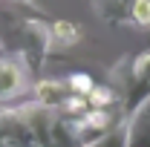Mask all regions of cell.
<instances>
[{"label": "cell", "instance_id": "obj_6", "mask_svg": "<svg viewBox=\"0 0 150 147\" xmlns=\"http://www.w3.org/2000/svg\"><path fill=\"white\" fill-rule=\"evenodd\" d=\"M130 6L133 0H93L95 15L110 26H127L130 23Z\"/></svg>", "mask_w": 150, "mask_h": 147}, {"label": "cell", "instance_id": "obj_13", "mask_svg": "<svg viewBox=\"0 0 150 147\" xmlns=\"http://www.w3.org/2000/svg\"><path fill=\"white\" fill-rule=\"evenodd\" d=\"M93 147H127V121H121V124H115V127Z\"/></svg>", "mask_w": 150, "mask_h": 147}, {"label": "cell", "instance_id": "obj_10", "mask_svg": "<svg viewBox=\"0 0 150 147\" xmlns=\"http://www.w3.org/2000/svg\"><path fill=\"white\" fill-rule=\"evenodd\" d=\"M87 101H90V110H110V107L121 104V92L110 84H95L93 92L87 95Z\"/></svg>", "mask_w": 150, "mask_h": 147}, {"label": "cell", "instance_id": "obj_5", "mask_svg": "<svg viewBox=\"0 0 150 147\" xmlns=\"http://www.w3.org/2000/svg\"><path fill=\"white\" fill-rule=\"evenodd\" d=\"M29 95H32L35 104H40V107H46V110H55L58 112L61 107H64L69 90H67V84L58 81V78H38V81H32Z\"/></svg>", "mask_w": 150, "mask_h": 147}, {"label": "cell", "instance_id": "obj_3", "mask_svg": "<svg viewBox=\"0 0 150 147\" xmlns=\"http://www.w3.org/2000/svg\"><path fill=\"white\" fill-rule=\"evenodd\" d=\"M32 90V75L26 64L15 55H0V107L20 104L23 95Z\"/></svg>", "mask_w": 150, "mask_h": 147}, {"label": "cell", "instance_id": "obj_15", "mask_svg": "<svg viewBox=\"0 0 150 147\" xmlns=\"http://www.w3.org/2000/svg\"><path fill=\"white\" fill-rule=\"evenodd\" d=\"M0 3H3V0H0Z\"/></svg>", "mask_w": 150, "mask_h": 147}, {"label": "cell", "instance_id": "obj_14", "mask_svg": "<svg viewBox=\"0 0 150 147\" xmlns=\"http://www.w3.org/2000/svg\"><path fill=\"white\" fill-rule=\"evenodd\" d=\"M12 3H20V6H32L35 0H12Z\"/></svg>", "mask_w": 150, "mask_h": 147}, {"label": "cell", "instance_id": "obj_4", "mask_svg": "<svg viewBox=\"0 0 150 147\" xmlns=\"http://www.w3.org/2000/svg\"><path fill=\"white\" fill-rule=\"evenodd\" d=\"M0 147H40L20 104L0 107Z\"/></svg>", "mask_w": 150, "mask_h": 147}, {"label": "cell", "instance_id": "obj_11", "mask_svg": "<svg viewBox=\"0 0 150 147\" xmlns=\"http://www.w3.org/2000/svg\"><path fill=\"white\" fill-rule=\"evenodd\" d=\"M95 87V81H93V75L87 72V69H78V72H69L67 75V90L72 92V95H90Z\"/></svg>", "mask_w": 150, "mask_h": 147}, {"label": "cell", "instance_id": "obj_12", "mask_svg": "<svg viewBox=\"0 0 150 147\" xmlns=\"http://www.w3.org/2000/svg\"><path fill=\"white\" fill-rule=\"evenodd\" d=\"M130 26H136V29H150V0H133Z\"/></svg>", "mask_w": 150, "mask_h": 147}, {"label": "cell", "instance_id": "obj_7", "mask_svg": "<svg viewBox=\"0 0 150 147\" xmlns=\"http://www.w3.org/2000/svg\"><path fill=\"white\" fill-rule=\"evenodd\" d=\"M49 37H52V52L55 49H69V46H78L81 43V26L72 23V20H49Z\"/></svg>", "mask_w": 150, "mask_h": 147}, {"label": "cell", "instance_id": "obj_8", "mask_svg": "<svg viewBox=\"0 0 150 147\" xmlns=\"http://www.w3.org/2000/svg\"><path fill=\"white\" fill-rule=\"evenodd\" d=\"M127 147H150V101L127 121Z\"/></svg>", "mask_w": 150, "mask_h": 147}, {"label": "cell", "instance_id": "obj_1", "mask_svg": "<svg viewBox=\"0 0 150 147\" xmlns=\"http://www.w3.org/2000/svg\"><path fill=\"white\" fill-rule=\"evenodd\" d=\"M0 52L20 58L29 75L40 72V66L52 55L49 20L29 12V6L3 0L0 3Z\"/></svg>", "mask_w": 150, "mask_h": 147}, {"label": "cell", "instance_id": "obj_9", "mask_svg": "<svg viewBox=\"0 0 150 147\" xmlns=\"http://www.w3.org/2000/svg\"><path fill=\"white\" fill-rule=\"evenodd\" d=\"M49 147H81V139H78L75 121H72V118H67L64 112H55L52 136H49Z\"/></svg>", "mask_w": 150, "mask_h": 147}, {"label": "cell", "instance_id": "obj_2", "mask_svg": "<svg viewBox=\"0 0 150 147\" xmlns=\"http://www.w3.org/2000/svg\"><path fill=\"white\" fill-rule=\"evenodd\" d=\"M112 78H118L115 90L121 92L118 115L124 121H130L133 115L150 101V52L127 58V69H124V64H118L112 69Z\"/></svg>", "mask_w": 150, "mask_h": 147}]
</instances>
